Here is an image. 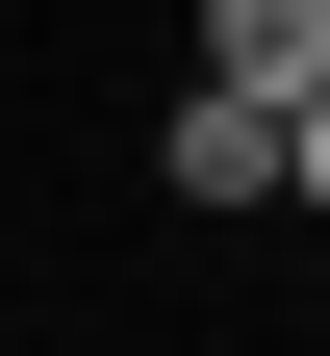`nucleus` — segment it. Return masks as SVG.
<instances>
[{
    "mask_svg": "<svg viewBox=\"0 0 330 356\" xmlns=\"http://www.w3.org/2000/svg\"><path fill=\"white\" fill-rule=\"evenodd\" d=\"M305 204H330V102H305Z\"/></svg>",
    "mask_w": 330,
    "mask_h": 356,
    "instance_id": "nucleus-3",
    "label": "nucleus"
},
{
    "mask_svg": "<svg viewBox=\"0 0 330 356\" xmlns=\"http://www.w3.org/2000/svg\"><path fill=\"white\" fill-rule=\"evenodd\" d=\"M204 76L305 127V102H330V0H204Z\"/></svg>",
    "mask_w": 330,
    "mask_h": 356,
    "instance_id": "nucleus-1",
    "label": "nucleus"
},
{
    "mask_svg": "<svg viewBox=\"0 0 330 356\" xmlns=\"http://www.w3.org/2000/svg\"><path fill=\"white\" fill-rule=\"evenodd\" d=\"M279 178H305V127H279V102H229V76H204V102H178V204H279Z\"/></svg>",
    "mask_w": 330,
    "mask_h": 356,
    "instance_id": "nucleus-2",
    "label": "nucleus"
}]
</instances>
